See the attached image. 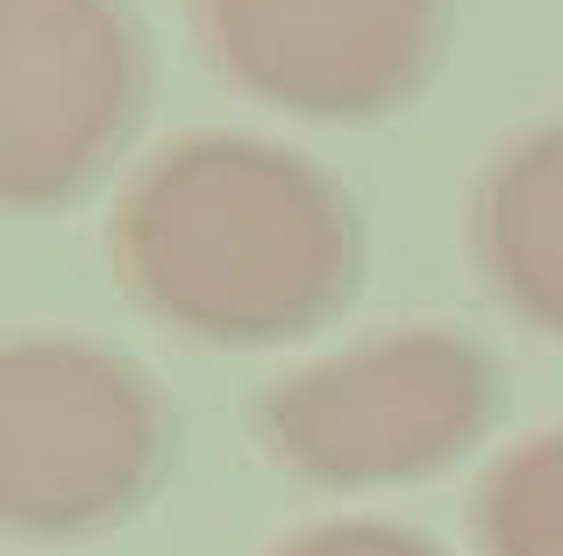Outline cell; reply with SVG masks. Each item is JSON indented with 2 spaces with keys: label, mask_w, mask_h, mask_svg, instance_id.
I'll list each match as a JSON object with an SVG mask.
<instances>
[{
  "label": "cell",
  "mask_w": 563,
  "mask_h": 556,
  "mask_svg": "<svg viewBox=\"0 0 563 556\" xmlns=\"http://www.w3.org/2000/svg\"><path fill=\"white\" fill-rule=\"evenodd\" d=\"M499 378L471 335L393 329L272 378L250 407L264 457L307 486H407L485 435Z\"/></svg>",
  "instance_id": "cell-3"
},
{
  "label": "cell",
  "mask_w": 563,
  "mask_h": 556,
  "mask_svg": "<svg viewBox=\"0 0 563 556\" xmlns=\"http://www.w3.org/2000/svg\"><path fill=\"white\" fill-rule=\"evenodd\" d=\"M108 265L151 321L214 349H264L343 314L364 222L314 157L192 129L122 179Z\"/></svg>",
  "instance_id": "cell-1"
},
{
  "label": "cell",
  "mask_w": 563,
  "mask_h": 556,
  "mask_svg": "<svg viewBox=\"0 0 563 556\" xmlns=\"http://www.w3.org/2000/svg\"><path fill=\"white\" fill-rule=\"evenodd\" d=\"M442 0H192L214 79L307 122H378L442 57Z\"/></svg>",
  "instance_id": "cell-5"
},
{
  "label": "cell",
  "mask_w": 563,
  "mask_h": 556,
  "mask_svg": "<svg viewBox=\"0 0 563 556\" xmlns=\"http://www.w3.org/2000/svg\"><path fill=\"white\" fill-rule=\"evenodd\" d=\"M471 257L499 307L563 335V122L499 143L471 186Z\"/></svg>",
  "instance_id": "cell-6"
},
{
  "label": "cell",
  "mask_w": 563,
  "mask_h": 556,
  "mask_svg": "<svg viewBox=\"0 0 563 556\" xmlns=\"http://www.w3.org/2000/svg\"><path fill=\"white\" fill-rule=\"evenodd\" d=\"M172 407L151 371L86 335L0 349V521L14 535H100L157 492Z\"/></svg>",
  "instance_id": "cell-2"
},
{
  "label": "cell",
  "mask_w": 563,
  "mask_h": 556,
  "mask_svg": "<svg viewBox=\"0 0 563 556\" xmlns=\"http://www.w3.org/2000/svg\"><path fill=\"white\" fill-rule=\"evenodd\" d=\"M485 556H563V429L514 443L471 507Z\"/></svg>",
  "instance_id": "cell-7"
},
{
  "label": "cell",
  "mask_w": 563,
  "mask_h": 556,
  "mask_svg": "<svg viewBox=\"0 0 563 556\" xmlns=\"http://www.w3.org/2000/svg\"><path fill=\"white\" fill-rule=\"evenodd\" d=\"M151 100L129 0H0V200L51 214L93 193Z\"/></svg>",
  "instance_id": "cell-4"
},
{
  "label": "cell",
  "mask_w": 563,
  "mask_h": 556,
  "mask_svg": "<svg viewBox=\"0 0 563 556\" xmlns=\"http://www.w3.org/2000/svg\"><path fill=\"white\" fill-rule=\"evenodd\" d=\"M272 556H442V549L413 529H385V521H329V529L292 535Z\"/></svg>",
  "instance_id": "cell-8"
}]
</instances>
